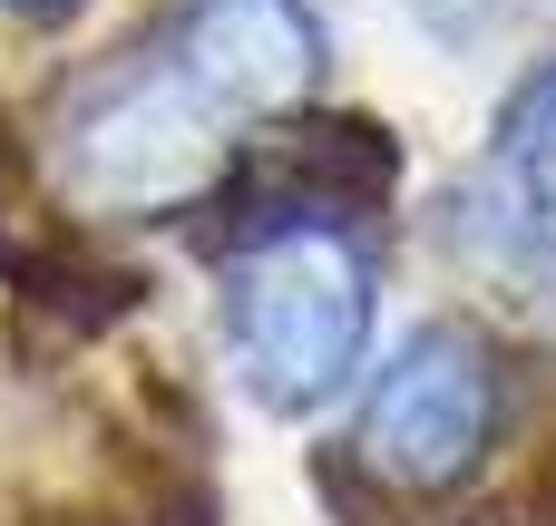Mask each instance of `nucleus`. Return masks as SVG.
I'll return each instance as SVG.
<instances>
[{
    "label": "nucleus",
    "mask_w": 556,
    "mask_h": 526,
    "mask_svg": "<svg viewBox=\"0 0 556 526\" xmlns=\"http://www.w3.org/2000/svg\"><path fill=\"white\" fill-rule=\"evenodd\" d=\"M362 342H371V264L352 254V234L283 215L225 264V351L264 410L283 420L323 410L362 371Z\"/></svg>",
    "instance_id": "1"
},
{
    "label": "nucleus",
    "mask_w": 556,
    "mask_h": 526,
    "mask_svg": "<svg viewBox=\"0 0 556 526\" xmlns=\"http://www.w3.org/2000/svg\"><path fill=\"white\" fill-rule=\"evenodd\" d=\"M225 156H235V117L205 107L176 59L108 78L59 137V176L88 215H176L225 176Z\"/></svg>",
    "instance_id": "2"
},
{
    "label": "nucleus",
    "mask_w": 556,
    "mask_h": 526,
    "mask_svg": "<svg viewBox=\"0 0 556 526\" xmlns=\"http://www.w3.org/2000/svg\"><path fill=\"white\" fill-rule=\"evenodd\" d=\"M489 429H498V361H489V342L459 332V322H430L371 381L362 469L410 488V498H440V488H459L489 459Z\"/></svg>",
    "instance_id": "3"
},
{
    "label": "nucleus",
    "mask_w": 556,
    "mask_h": 526,
    "mask_svg": "<svg viewBox=\"0 0 556 526\" xmlns=\"http://www.w3.org/2000/svg\"><path fill=\"white\" fill-rule=\"evenodd\" d=\"M323 20L303 0H186L176 68L225 117H293L323 88Z\"/></svg>",
    "instance_id": "4"
},
{
    "label": "nucleus",
    "mask_w": 556,
    "mask_h": 526,
    "mask_svg": "<svg viewBox=\"0 0 556 526\" xmlns=\"http://www.w3.org/2000/svg\"><path fill=\"white\" fill-rule=\"evenodd\" d=\"M498 146H508V176H518L528 215L556 234V68H538V78L508 98V117H498Z\"/></svg>",
    "instance_id": "5"
},
{
    "label": "nucleus",
    "mask_w": 556,
    "mask_h": 526,
    "mask_svg": "<svg viewBox=\"0 0 556 526\" xmlns=\"http://www.w3.org/2000/svg\"><path fill=\"white\" fill-rule=\"evenodd\" d=\"M489 10H498V0H420V20H440L450 39H469V29H479Z\"/></svg>",
    "instance_id": "6"
},
{
    "label": "nucleus",
    "mask_w": 556,
    "mask_h": 526,
    "mask_svg": "<svg viewBox=\"0 0 556 526\" xmlns=\"http://www.w3.org/2000/svg\"><path fill=\"white\" fill-rule=\"evenodd\" d=\"M0 10H20V20H59L68 0H0Z\"/></svg>",
    "instance_id": "7"
}]
</instances>
